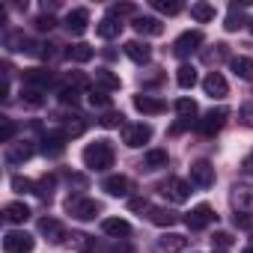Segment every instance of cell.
I'll return each mask as SVG.
<instances>
[{
  "label": "cell",
  "mask_w": 253,
  "mask_h": 253,
  "mask_svg": "<svg viewBox=\"0 0 253 253\" xmlns=\"http://www.w3.org/2000/svg\"><path fill=\"white\" fill-rule=\"evenodd\" d=\"M84 164L89 170H95V173H104L107 167H113V146H110V140L101 137V140L89 143L84 149Z\"/></svg>",
  "instance_id": "1"
},
{
  "label": "cell",
  "mask_w": 253,
  "mask_h": 253,
  "mask_svg": "<svg viewBox=\"0 0 253 253\" xmlns=\"http://www.w3.org/2000/svg\"><path fill=\"white\" fill-rule=\"evenodd\" d=\"M66 211H69L75 220H92V217L101 211V203H98V200H89V197H84V194H72V197L66 200Z\"/></svg>",
  "instance_id": "2"
},
{
  "label": "cell",
  "mask_w": 253,
  "mask_h": 253,
  "mask_svg": "<svg viewBox=\"0 0 253 253\" xmlns=\"http://www.w3.org/2000/svg\"><path fill=\"white\" fill-rule=\"evenodd\" d=\"M158 191L170 200V203H185L188 197H191V185L185 182V179H179V176H170V179H164L161 185H158Z\"/></svg>",
  "instance_id": "3"
},
{
  "label": "cell",
  "mask_w": 253,
  "mask_h": 253,
  "mask_svg": "<svg viewBox=\"0 0 253 253\" xmlns=\"http://www.w3.org/2000/svg\"><path fill=\"white\" fill-rule=\"evenodd\" d=\"M226 116H229V110L226 107H211L200 122H197V128H200V134H206V137H211V134H217L220 128H223V122H226Z\"/></svg>",
  "instance_id": "4"
},
{
  "label": "cell",
  "mask_w": 253,
  "mask_h": 253,
  "mask_svg": "<svg viewBox=\"0 0 253 253\" xmlns=\"http://www.w3.org/2000/svg\"><path fill=\"white\" fill-rule=\"evenodd\" d=\"M149 137H152V128H149L146 122H137V125H122V143H125V146H131V149H137V146L149 143Z\"/></svg>",
  "instance_id": "5"
},
{
  "label": "cell",
  "mask_w": 253,
  "mask_h": 253,
  "mask_svg": "<svg viewBox=\"0 0 253 253\" xmlns=\"http://www.w3.org/2000/svg\"><path fill=\"white\" fill-rule=\"evenodd\" d=\"M3 250L6 253H30L33 250V235L24 229H12L3 235Z\"/></svg>",
  "instance_id": "6"
},
{
  "label": "cell",
  "mask_w": 253,
  "mask_h": 253,
  "mask_svg": "<svg viewBox=\"0 0 253 253\" xmlns=\"http://www.w3.org/2000/svg\"><path fill=\"white\" fill-rule=\"evenodd\" d=\"M200 45H203V33H200V30H185V33L176 39L173 54H176V57H191V54L200 51Z\"/></svg>",
  "instance_id": "7"
},
{
  "label": "cell",
  "mask_w": 253,
  "mask_h": 253,
  "mask_svg": "<svg viewBox=\"0 0 253 253\" xmlns=\"http://www.w3.org/2000/svg\"><path fill=\"white\" fill-rule=\"evenodd\" d=\"M217 220V214H214V209L209 206V203H200V206H194L191 209V214L185 217V223L191 226V229H206L209 223H214Z\"/></svg>",
  "instance_id": "8"
},
{
  "label": "cell",
  "mask_w": 253,
  "mask_h": 253,
  "mask_svg": "<svg viewBox=\"0 0 253 253\" xmlns=\"http://www.w3.org/2000/svg\"><path fill=\"white\" fill-rule=\"evenodd\" d=\"M191 182L197 188H211L214 185V167L209 161H194L191 164Z\"/></svg>",
  "instance_id": "9"
},
{
  "label": "cell",
  "mask_w": 253,
  "mask_h": 253,
  "mask_svg": "<svg viewBox=\"0 0 253 253\" xmlns=\"http://www.w3.org/2000/svg\"><path fill=\"white\" fill-rule=\"evenodd\" d=\"M203 89H206V95H211V98H223V95L229 92V84H226V78H223L220 72H209L206 81H203Z\"/></svg>",
  "instance_id": "10"
},
{
  "label": "cell",
  "mask_w": 253,
  "mask_h": 253,
  "mask_svg": "<svg viewBox=\"0 0 253 253\" xmlns=\"http://www.w3.org/2000/svg\"><path fill=\"white\" fill-rule=\"evenodd\" d=\"M66 131H51V134H45L42 137V152L45 155H51V158H57V155H63L66 152Z\"/></svg>",
  "instance_id": "11"
},
{
  "label": "cell",
  "mask_w": 253,
  "mask_h": 253,
  "mask_svg": "<svg viewBox=\"0 0 253 253\" xmlns=\"http://www.w3.org/2000/svg\"><path fill=\"white\" fill-rule=\"evenodd\" d=\"M125 57L134 60L137 66H143V63L152 60V48L146 42H140V39H131V42H125Z\"/></svg>",
  "instance_id": "12"
},
{
  "label": "cell",
  "mask_w": 253,
  "mask_h": 253,
  "mask_svg": "<svg viewBox=\"0 0 253 253\" xmlns=\"http://www.w3.org/2000/svg\"><path fill=\"white\" fill-rule=\"evenodd\" d=\"M101 188L110 194V197H128L131 194V179L128 176H107L101 182Z\"/></svg>",
  "instance_id": "13"
},
{
  "label": "cell",
  "mask_w": 253,
  "mask_h": 253,
  "mask_svg": "<svg viewBox=\"0 0 253 253\" xmlns=\"http://www.w3.org/2000/svg\"><path fill=\"white\" fill-rule=\"evenodd\" d=\"M134 107L143 113V116H158V113H164L167 110V104L161 101V98H152V95H134Z\"/></svg>",
  "instance_id": "14"
},
{
  "label": "cell",
  "mask_w": 253,
  "mask_h": 253,
  "mask_svg": "<svg viewBox=\"0 0 253 253\" xmlns=\"http://www.w3.org/2000/svg\"><path fill=\"white\" fill-rule=\"evenodd\" d=\"M86 24H89V12H86V9H72V12L66 15V30H69L72 36H81V33L86 30Z\"/></svg>",
  "instance_id": "15"
},
{
  "label": "cell",
  "mask_w": 253,
  "mask_h": 253,
  "mask_svg": "<svg viewBox=\"0 0 253 253\" xmlns=\"http://www.w3.org/2000/svg\"><path fill=\"white\" fill-rule=\"evenodd\" d=\"M134 30L140 36H161L164 33V24L158 18H152V15H137L134 18Z\"/></svg>",
  "instance_id": "16"
},
{
  "label": "cell",
  "mask_w": 253,
  "mask_h": 253,
  "mask_svg": "<svg viewBox=\"0 0 253 253\" xmlns=\"http://www.w3.org/2000/svg\"><path fill=\"white\" fill-rule=\"evenodd\" d=\"M101 229H104V235H113V238L131 235V223L122 220V217H104V220H101Z\"/></svg>",
  "instance_id": "17"
},
{
  "label": "cell",
  "mask_w": 253,
  "mask_h": 253,
  "mask_svg": "<svg viewBox=\"0 0 253 253\" xmlns=\"http://www.w3.org/2000/svg\"><path fill=\"white\" fill-rule=\"evenodd\" d=\"M232 206L241 214H253V188H232Z\"/></svg>",
  "instance_id": "18"
},
{
  "label": "cell",
  "mask_w": 253,
  "mask_h": 253,
  "mask_svg": "<svg viewBox=\"0 0 253 253\" xmlns=\"http://www.w3.org/2000/svg\"><path fill=\"white\" fill-rule=\"evenodd\" d=\"M51 81H54V75H51L48 69H24V84H27V86H39V89H45Z\"/></svg>",
  "instance_id": "19"
},
{
  "label": "cell",
  "mask_w": 253,
  "mask_h": 253,
  "mask_svg": "<svg viewBox=\"0 0 253 253\" xmlns=\"http://www.w3.org/2000/svg\"><path fill=\"white\" fill-rule=\"evenodd\" d=\"M39 232L48 235L51 241H63V238H66V226H63L60 220H54V217H42V220H39Z\"/></svg>",
  "instance_id": "20"
},
{
  "label": "cell",
  "mask_w": 253,
  "mask_h": 253,
  "mask_svg": "<svg viewBox=\"0 0 253 253\" xmlns=\"http://www.w3.org/2000/svg\"><path fill=\"white\" fill-rule=\"evenodd\" d=\"M30 155H33V146H30L27 140H24V143H12V146L6 149V161H9V164H24Z\"/></svg>",
  "instance_id": "21"
},
{
  "label": "cell",
  "mask_w": 253,
  "mask_h": 253,
  "mask_svg": "<svg viewBox=\"0 0 253 253\" xmlns=\"http://www.w3.org/2000/svg\"><path fill=\"white\" fill-rule=\"evenodd\" d=\"M149 220H152L155 226H173V223L179 220V214H176L173 209H164V206H158V209H149Z\"/></svg>",
  "instance_id": "22"
},
{
  "label": "cell",
  "mask_w": 253,
  "mask_h": 253,
  "mask_svg": "<svg viewBox=\"0 0 253 253\" xmlns=\"http://www.w3.org/2000/svg\"><path fill=\"white\" fill-rule=\"evenodd\" d=\"M229 69L235 72V78L253 81V60H250V57H232V60H229Z\"/></svg>",
  "instance_id": "23"
},
{
  "label": "cell",
  "mask_w": 253,
  "mask_h": 253,
  "mask_svg": "<svg viewBox=\"0 0 253 253\" xmlns=\"http://www.w3.org/2000/svg\"><path fill=\"white\" fill-rule=\"evenodd\" d=\"M95 84L104 89V92H113V89H119V75H113L110 69H95Z\"/></svg>",
  "instance_id": "24"
},
{
  "label": "cell",
  "mask_w": 253,
  "mask_h": 253,
  "mask_svg": "<svg viewBox=\"0 0 253 253\" xmlns=\"http://www.w3.org/2000/svg\"><path fill=\"white\" fill-rule=\"evenodd\" d=\"M185 247H188V238L179 235V232H167V235L161 238V250H164V253H182Z\"/></svg>",
  "instance_id": "25"
},
{
  "label": "cell",
  "mask_w": 253,
  "mask_h": 253,
  "mask_svg": "<svg viewBox=\"0 0 253 253\" xmlns=\"http://www.w3.org/2000/svg\"><path fill=\"white\" fill-rule=\"evenodd\" d=\"M119 30H122V24H119L116 18H110V15H107V18H101V21L95 24V33H98L101 39H116V36H119Z\"/></svg>",
  "instance_id": "26"
},
{
  "label": "cell",
  "mask_w": 253,
  "mask_h": 253,
  "mask_svg": "<svg viewBox=\"0 0 253 253\" xmlns=\"http://www.w3.org/2000/svg\"><path fill=\"white\" fill-rule=\"evenodd\" d=\"M140 167L143 170H161V167H167V152L164 149H149L143 155V164Z\"/></svg>",
  "instance_id": "27"
},
{
  "label": "cell",
  "mask_w": 253,
  "mask_h": 253,
  "mask_svg": "<svg viewBox=\"0 0 253 253\" xmlns=\"http://www.w3.org/2000/svg\"><path fill=\"white\" fill-rule=\"evenodd\" d=\"M3 214H6V220H9V223H24V220L30 217V209H27L24 203H6Z\"/></svg>",
  "instance_id": "28"
},
{
  "label": "cell",
  "mask_w": 253,
  "mask_h": 253,
  "mask_svg": "<svg viewBox=\"0 0 253 253\" xmlns=\"http://www.w3.org/2000/svg\"><path fill=\"white\" fill-rule=\"evenodd\" d=\"M92 57H95V48L86 45V42H78V45L69 48V60H75V63H89Z\"/></svg>",
  "instance_id": "29"
},
{
  "label": "cell",
  "mask_w": 253,
  "mask_h": 253,
  "mask_svg": "<svg viewBox=\"0 0 253 253\" xmlns=\"http://www.w3.org/2000/svg\"><path fill=\"white\" fill-rule=\"evenodd\" d=\"M63 131H66V137H81V134L86 131V119H84L81 113L69 116V119H66V125H63Z\"/></svg>",
  "instance_id": "30"
},
{
  "label": "cell",
  "mask_w": 253,
  "mask_h": 253,
  "mask_svg": "<svg viewBox=\"0 0 253 253\" xmlns=\"http://www.w3.org/2000/svg\"><path fill=\"white\" fill-rule=\"evenodd\" d=\"M6 48H9V51H33V48H30V39H27L21 30H9V33H6Z\"/></svg>",
  "instance_id": "31"
},
{
  "label": "cell",
  "mask_w": 253,
  "mask_h": 253,
  "mask_svg": "<svg viewBox=\"0 0 253 253\" xmlns=\"http://www.w3.org/2000/svg\"><path fill=\"white\" fill-rule=\"evenodd\" d=\"M176 84H179L182 89H191V86L197 84V69H194V66H179V72H176Z\"/></svg>",
  "instance_id": "32"
},
{
  "label": "cell",
  "mask_w": 253,
  "mask_h": 253,
  "mask_svg": "<svg viewBox=\"0 0 253 253\" xmlns=\"http://www.w3.org/2000/svg\"><path fill=\"white\" fill-rule=\"evenodd\" d=\"M54 188H57V176H42L36 182V197L39 200H51L54 197Z\"/></svg>",
  "instance_id": "33"
},
{
  "label": "cell",
  "mask_w": 253,
  "mask_h": 253,
  "mask_svg": "<svg viewBox=\"0 0 253 253\" xmlns=\"http://www.w3.org/2000/svg\"><path fill=\"white\" fill-rule=\"evenodd\" d=\"M21 101H24V104H30V107H39V104H45V98H42V89H39V86H27V84H24V89H21Z\"/></svg>",
  "instance_id": "34"
},
{
  "label": "cell",
  "mask_w": 253,
  "mask_h": 253,
  "mask_svg": "<svg viewBox=\"0 0 253 253\" xmlns=\"http://www.w3.org/2000/svg\"><path fill=\"white\" fill-rule=\"evenodd\" d=\"M191 18L194 21H211L214 18V6L211 3H194L191 6Z\"/></svg>",
  "instance_id": "35"
},
{
  "label": "cell",
  "mask_w": 253,
  "mask_h": 253,
  "mask_svg": "<svg viewBox=\"0 0 253 253\" xmlns=\"http://www.w3.org/2000/svg\"><path fill=\"white\" fill-rule=\"evenodd\" d=\"M176 113H179L182 119H194V116H197V101H194V98H179V101H176Z\"/></svg>",
  "instance_id": "36"
},
{
  "label": "cell",
  "mask_w": 253,
  "mask_h": 253,
  "mask_svg": "<svg viewBox=\"0 0 253 253\" xmlns=\"http://www.w3.org/2000/svg\"><path fill=\"white\" fill-rule=\"evenodd\" d=\"M152 6L158 9V12H164V15H179L185 6L182 3H176V0H152Z\"/></svg>",
  "instance_id": "37"
},
{
  "label": "cell",
  "mask_w": 253,
  "mask_h": 253,
  "mask_svg": "<svg viewBox=\"0 0 253 253\" xmlns=\"http://www.w3.org/2000/svg\"><path fill=\"white\" fill-rule=\"evenodd\" d=\"M15 134H18V125L12 119H3V125H0V143H12Z\"/></svg>",
  "instance_id": "38"
},
{
  "label": "cell",
  "mask_w": 253,
  "mask_h": 253,
  "mask_svg": "<svg viewBox=\"0 0 253 253\" xmlns=\"http://www.w3.org/2000/svg\"><path fill=\"white\" fill-rule=\"evenodd\" d=\"M12 191H18V194H36V182H30L24 176H15L12 179Z\"/></svg>",
  "instance_id": "39"
},
{
  "label": "cell",
  "mask_w": 253,
  "mask_h": 253,
  "mask_svg": "<svg viewBox=\"0 0 253 253\" xmlns=\"http://www.w3.org/2000/svg\"><path fill=\"white\" fill-rule=\"evenodd\" d=\"M89 104H92V107H107V104H110V95H107L104 89H95V86H92V89H89Z\"/></svg>",
  "instance_id": "40"
},
{
  "label": "cell",
  "mask_w": 253,
  "mask_h": 253,
  "mask_svg": "<svg viewBox=\"0 0 253 253\" xmlns=\"http://www.w3.org/2000/svg\"><path fill=\"white\" fill-rule=\"evenodd\" d=\"M122 113H104L101 119H98V125H101V128H119V125H122Z\"/></svg>",
  "instance_id": "41"
},
{
  "label": "cell",
  "mask_w": 253,
  "mask_h": 253,
  "mask_svg": "<svg viewBox=\"0 0 253 253\" xmlns=\"http://www.w3.org/2000/svg\"><path fill=\"white\" fill-rule=\"evenodd\" d=\"M122 15H134L137 18V9L131 3H116V6H110V18H122Z\"/></svg>",
  "instance_id": "42"
},
{
  "label": "cell",
  "mask_w": 253,
  "mask_h": 253,
  "mask_svg": "<svg viewBox=\"0 0 253 253\" xmlns=\"http://www.w3.org/2000/svg\"><path fill=\"white\" fill-rule=\"evenodd\" d=\"M223 27H226V30H238V27H244V18H241V12H238L235 3H232V12H229V18H226Z\"/></svg>",
  "instance_id": "43"
},
{
  "label": "cell",
  "mask_w": 253,
  "mask_h": 253,
  "mask_svg": "<svg viewBox=\"0 0 253 253\" xmlns=\"http://www.w3.org/2000/svg\"><path fill=\"white\" fill-rule=\"evenodd\" d=\"M223 57H226V45H223V42H217L214 51H206V54H203L206 63H217V60H223Z\"/></svg>",
  "instance_id": "44"
},
{
  "label": "cell",
  "mask_w": 253,
  "mask_h": 253,
  "mask_svg": "<svg viewBox=\"0 0 253 253\" xmlns=\"http://www.w3.org/2000/svg\"><path fill=\"white\" fill-rule=\"evenodd\" d=\"M60 101L63 104H78V89L75 86H63L60 89Z\"/></svg>",
  "instance_id": "45"
},
{
  "label": "cell",
  "mask_w": 253,
  "mask_h": 253,
  "mask_svg": "<svg viewBox=\"0 0 253 253\" xmlns=\"http://www.w3.org/2000/svg\"><path fill=\"white\" fill-rule=\"evenodd\" d=\"M128 209H131V211H149L152 206H149L146 197H131V200H128Z\"/></svg>",
  "instance_id": "46"
},
{
  "label": "cell",
  "mask_w": 253,
  "mask_h": 253,
  "mask_svg": "<svg viewBox=\"0 0 253 253\" xmlns=\"http://www.w3.org/2000/svg\"><path fill=\"white\" fill-rule=\"evenodd\" d=\"M54 24H57L54 15H39V18H36V30H42V33H45V30H54Z\"/></svg>",
  "instance_id": "47"
},
{
  "label": "cell",
  "mask_w": 253,
  "mask_h": 253,
  "mask_svg": "<svg viewBox=\"0 0 253 253\" xmlns=\"http://www.w3.org/2000/svg\"><path fill=\"white\" fill-rule=\"evenodd\" d=\"M211 241L223 250V247H229V244H232V235H229V232H214V235H211Z\"/></svg>",
  "instance_id": "48"
},
{
  "label": "cell",
  "mask_w": 253,
  "mask_h": 253,
  "mask_svg": "<svg viewBox=\"0 0 253 253\" xmlns=\"http://www.w3.org/2000/svg\"><path fill=\"white\" fill-rule=\"evenodd\" d=\"M241 119H244V125H250V128H253V104H244L241 107Z\"/></svg>",
  "instance_id": "49"
},
{
  "label": "cell",
  "mask_w": 253,
  "mask_h": 253,
  "mask_svg": "<svg viewBox=\"0 0 253 253\" xmlns=\"http://www.w3.org/2000/svg\"><path fill=\"white\" fill-rule=\"evenodd\" d=\"M69 182L78 188H86V176H81V173H69Z\"/></svg>",
  "instance_id": "50"
},
{
  "label": "cell",
  "mask_w": 253,
  "mask_h": 253,
  "mask_svg": "<svg viewBox=\"0 0 253 253\" xmlns=\"http://www.w3.org/2000/svg\"><path fill=\"white\" fill-rule=\"evenodd\" d=\"M232 223H235V226H250V217H247V214H241V211H235Z\"/></svg>",
  "instance_id": "51"
},
{
  "label": "cell",
  "mask_w": 253,
  "mask_h": 253,
  "mask_svg": "<svg viewBox=\"0 0 253 253\" xmlns=\"http://www.w3.org/2000/svg\"><path fill=\"white\" fill-rule=\"evenodd\" d=\"M241 170H244L247 176H253V152H250V155H247V158L241 161Z\"/></svg>",
  "instance_id": "52"
},
{
  "label": "cell",
  "mask_w": 253,
  "mask_h": 253,
  "mask_svg": "<svg viewBox=\"0 0 253 253\" xmlns=\"http://www.w3.org/2000/svg\"><path fill=\"white\" fill-rule=\"evenodd\" d=\"M244 253H253V247H247V250H244Z\"/></svg>",
  "instance_id": "53"
},
{
  "label": "cell",
  "mask_w": 253,
  "mask_h": 253,
  "mask_svg": "<svg viewBox=\"0 0 253 253\" xmlns=\"http://www.w3.org/2000/svg\"><path fill=\"white\" fill-rule=\"evenodd\" d=\"M250 238H253V226H250Z\"/></svg>",
  "instance_id": "54"
},
{
  "label": "cell",
  "mask_w": 253,
  "mask_h": 253,
  "mask_svg": "<svg viewBox=\"0 0 253 253\" xmlns=\"http://www.w3.org/2000/svg\"><path fill=\"white\" fill-rule=\"evenodd\" d=\"M250 33H253V21H250Z\"/></svg>",
  "instance_id": "55"
},
{
  "label": "cell",
  "mask_w": 253,
  "mask_h": 253,
  "mask_svg": "<svg viewBox=\"0 0 253 253\" xmlns=\"http://www.w3.org/2000/svg\"><path fill=\"white\" fill-rule=\"evenodd\" d=\"M214 253H223V250H214Z\"/></svg>",
  "instance_id": "56"
},
{
  "label": "cell",
  "mask_w": 253,
  "mask_h": 253,
  "mask_svg": "<svg viewBox=\"0 0 253 253\" xmlns=\"http://www.w3.org/2000/svg\"><path fill=\"white\" fill-rule=\"evenodd\" d=\"M84 253H86V250H84Z\"/></svg>",
  "instance_id": "57"
}]
</instances>
